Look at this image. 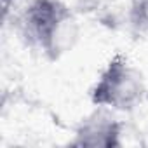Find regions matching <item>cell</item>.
Returning <instances> with one entry per match:
<instances>
[{"mask_svg": "<svg viewBox=\"0 0 148 148\" xmlns=\"http://www.w3.org/2000/svg\"><path fill=\"white\" fill-rule=\"evenodd\" d=\"M25 37L51 61L59 59L79 40V23L61 0H32L21 16Z\"/></svg>", "mask_w": 148, "mask_h": 148, "instance_id": "1", "label": "cell"}, {"mask_svg": "<svg viewBox=\"0 0 148 148\" xmlns=\"http://www.w3.org/2000/svg\"><path fill=\"white\" fill-rule=\"evenodd\" d=\"M146 94V86L141 71L117 52L101 70L96 84L91 89V101L96 106L113 112H131L141 105Z\"/></svg>", "mask_w": 148, "mask_h": 148, "instance_id": "2", "label": "cell"}, {"mask_svg": "<svg viewBox=\"0 0 148 148\" xmlns=\"http://www.w3.org/2000/svg\"><path fill=\"white\" fill-rule=\"evenodd\" d=\"M120 136L122 122L113 115V110L96 106L77 125L71 145L79 148H117L122 145Z\"/></svg>", "mask_w": 148, "mask_h": 148, "instance_id": "3", "label": "cell"}, {"mask_svg": "<svg viewBox=\"0 0 148 148\" xmlns=\"http://www.w3.org/2000/svg\"><path fill=\"white\" fill-rule=\"evenodd\" d=\"M132 16L138 25H148V0H132Z\"/></svg>", "mask_w": 148, "mask_h": 148, "instance_id": "4", "label": "cell"}, {"mask_svg": "<svg viewBox=\"0 0 148 148\" xmlns=\"http://www.w3.org/2000/svg\"><path fill=\"white\" fill-rule=\"evenodd\" d=\"M12 2H14V0H2V11H4V16H7V12H9Z\"/></svg>", "mask_w": 148, "mask_h": 148, "instance_id": "5", "label": "cell"}]
</instances>
